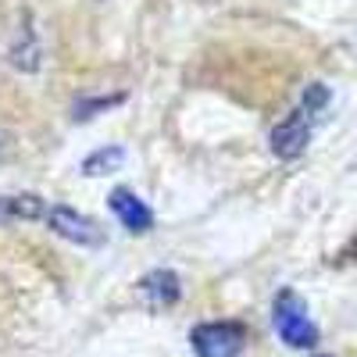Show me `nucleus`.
Masks as SVG:
<instances>
[{"label":"nucleus","instance_id":"6e6552de","mask_svg":"<svg viewBox=\"0 0 357 357\" xmlns=\"http://www.w3.org/2000/svg\"><path fill=\"white\" fill-rule=\"evenodd\" d=\"M33 222L47 218V204L36 193H18V197H0V222Z\"/></svg>","mask_w":357,"mask_h":357},{"label":"nucleus","instance_id":"f257e3e1","mask_svg":"<svg viewBox=\"0 0 357 357\" xmlns=\"http://www.w3.org/2000/svg\"><path fill=\"white\" fill-rule=\"evenodd\" d=\"M329 104V89H325L321 82H311L307 93L301 97V104H296L282 122L272 129V154L282 158V161H296L307 143H311V132H314V118L321 114V107Z\"/></svg>","mask_w":357,"mask_h":357},{"label":"nucleus","instance_id":"0eeeda50","mask_svg":"<svg viewBox=\"0 0 357 357\" xmlns=\"http://www.w3.org/2000/svg\"><path fill=\"white\" fill-rule=\"evenodd\" d=\"M139 296L146 304H151L154 311L161 307H172L178 296H183V282H178L175 272H165V268H158V272H151L143 282H139Z\"/></svg>","mask_w":357,"mask_h":357},{"label":"nucleus","instance_id":"20e7f679","mask_svg":"<svg viewBox=\"0 0 357 357\" xmlns=\"http://www.w3.org/2000/svg\"><path fill=\"white\" fill-rule=\"evenodd\" d=\"M47 225L61 236V240L79 243V247H100V243H104V229H100L93 218L79 215L75 207H65V204L47 207Z\"/></svg>","mask_w":357,"mask_h":357},{"label":"nucleus","instance_id":"9d476101","mask_svg":"<svg viewBox=\"0 0 357 357\" xmlns=\"http://www.w3.org/2000/svg\"><path fill=\"white\" fill-rule=\"evenodd\" d=\"M15 158V136L8 129H0V165H8Z\"/></svg>","mask_w":357,"mask_h":357},{"label":"nucleus","instance_id":"39448f33","mask_svg":"<svg viewBox=\"0 0 357 357\" xmlns=\"http://www.w3.org/2000/svg\"><path fill=\"white\" fill-rule=\"evenodd\" d=\"M107 207L114 211V218L122 222L129 232H151L154 229V211L146 207L132 190H126V186H118L111 197H107Z\"/></svg>","mask_w":357,"mask_h":357},{"label":"nucleus","instance_id":"1a4fd4ad","mask_svg":"<svg viewBox=\"0 0 357 357\" xmlns=\"http://www.w3.org/2000/svg\"><path fill=\"white\" fill-rule=\"evenodd\" d=\"M122 161H126V151H122V146H111V151L89 154V158L82 161V172H86V175H104V172L122 168Z\"/></svg>","mask_w":357,"mask_h":357},{"label":"nucleus","instance_id":"423d86ee","mask_svg":"<svg viewBox=\"0 0 357 357\" xmlns=\"http://www.w3.org/2000/svg\"><path fill=\"white\" fill-rule=\"evenodd\" d=\"M8 57H11V65H15L18 72H40V65H43V47H40V33L33 29V15H25L22 25L15 29V40H11Z\"/></svg>","mask_w":357,"mask_h":357},{"label":"nucleus","instance_id":"7ed1b4c3","mask_svg":"<svg viewBox=\"0 0 357 357\" xmlns=\"http://www.w3.org/2000/svg\"><path fill=\"white\" fill-rule=\"evenodd\" d=\"M197 357H240L247 347V329L240 321H204L190 333Z\"/></svg>","mask_w":357,"mask_h":357},{"label":"nucleus","instance_id":"9b49d317","mask_svg":"<svg viewBox=\"0 0 357 357\" xmlns=\"http://www.w3.org/2000/svg\"><path fill=\"white\" fill-rule=\"evenodd\" d=\"M318 357H333V354H318Z\"/></svg>","mask_w":357,"mask_h":357},{"label":"nucleus","instance_id":"f03ea898","mask_svg":"<svg viewBox=\"0 0 357 357\" xmlns=\"http://www.w3.org/2000/svg\"><path fill=\"white\" fill-rule=\"evenodd\" d=\"M272 321H275V333L286 347L293 350H311L318 343V325L307 314V304L296 296L293 289H282L275 296V307H272Z\"/></svg>","mask_w":357,"mask_h":357}]
</instances>
